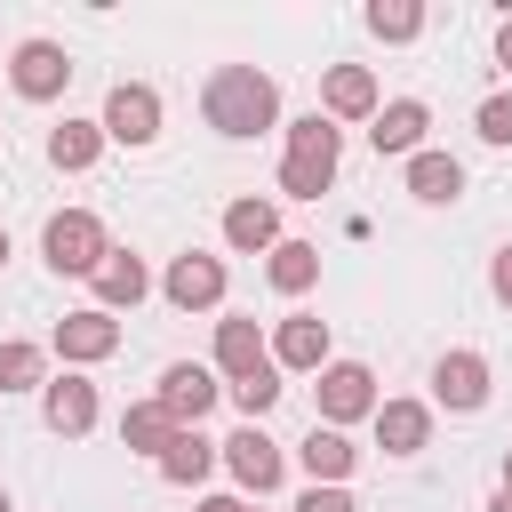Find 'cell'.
<instances>
[{
    "instance_id": "1",
    "label": "cell",
    "mask_w": 512,
    "mask_h": 512,
    "mask_svg": "<svg viewBox=\"0 0 512 512\" xmlns=\"http://www.w3.org/2000/svg\"><path fill=\"white\" fill-rule=\"evenodd\" d=\"M200 112H208L216 136H264V128L280 120V88H272V72H256V64H216Z\"/></svg>"
},
{
    "instance_id": "2",
    "label": "cell",
    "mask_w": 512,
    "mask_h": 512,
    "mask_svg": "<svg viewBox=\"0 0 512 512\" xmlns=\"http://www.w3.org/2000/svg\"><path fill=\"white\" fill-rule=\"evenodd\" d=\"M336 152H344V136H336V120H328V112H304V120H288L280 192H288V200H320V192L336 184Z\"/></svg>"
},
{
    "instance_id": "3",
    "label": "cell",
    "mask_w": 512,
    "mask_h": 512,
    "mask_svg": "<svg viewBox=\"0 0 512 512\" xmlns=\"http://www.w3.org/2000/svg\"><path fill=\"white\" fill-rule=\"evenodd\" d=\"M40 256H48L56 272H88V280H96V264L112 256V240H104V224H96L88 208H64V216H48Z\"/></svg>"
},
{
    "instance_id": "4",
    "label": "cell",
    "mask_w": 512,
    "mask_h": 512,
    "mask_svg": "<svg viewBox=\"0 0 512 512\" xmlns=\"http://www.w3.org/2000/svg\"><path fill=\"white\" fill-rule=\"evenodd\" d=\"M152 400L168 408V424H176V432H200V416L224 400V384H216V368L176 360V368H160V392H152Z\"/></svg>"
},
{
    "instance_id": "5",
    "label": "cell",
    "mask_w": 512,
    "mask_h": 512,
    "mask_svg": "<svg viewBox=\"0 0 512 512\" xmlns=\"http://www.w3.org/2000/svg\"><path fill=\"white\" fill-rule=\"evenodd\" d=\"M312 392H320V424H336V432L360 424V416H376V376L360 360H328Z\"/></svg>"
},
{
    "instance_id": "6",
    "label": "cell",
    "mask_w": 512,
    "mask_h": 512,
    "mask_svg": "<svg viewBox=\"0 0 512 512\" xmlns=\"http://www.w3.org/2000/svg\"><path fill=\"white\" fill-rule=\"evenodd\" d=\"M160 136V96L144 88V80H120L112 96H104V144H128V152H144Z\"/></svg>"
},
{
    "instance_id": "7",
    "label": "cell",
    "mask_w": 512,
    "mask_h": 512,
    "mask_svg": "<svg viewBox=\"0 0 512 512\" xmlns=\"http://www.w3.org/2000/svg\"><path fill=\"white\" fill-rule=\"evenodd\" d=\"M112 352H120V320H112L104 304H88V312H64V320H56V360L96 368V360H112Z\"/></svg>"
},
{
    "instance_id": "8",
    "label": "cell",
    "mask_w": 512,
    "mask_h": 512,
    "mask_svg": "<svg viewBox=\"0 0 512 512\" xmlns=\"http://www.w3.org/2000/svg\"><path fill=\"white\" fill-rule=\"evenodd\" d=\"M8 80H16V96H24V104H56V96H64V80H72V56H64L56 40H24V48H16V64H8Z\"/></svg>"
},
{
    "instance_id": "9",
    "label": "cell",
    "mask_w": 512,
    "mask_h": 512,
    "mask_svg": "<svg viewBox=\"0 0 512 512\" xmlns=\"http://www.w3.org/2000/svg\"><path fill=\"white\" fill-rule=\"evenodd\" d=\"M160 296L176 304V312H208V304H224V256H176L168 272H160Z\"/></svg>"
},
{
    "instance_id": "10",
    "label": "cell",
    "mask_w": 512,
    "mask_h": 512,
    "mask_svg": "<svg viewBox=\"0 0 512 512\" xmlns=\"http://www.w3.org/2000/svg\"><path fill=\"white\" fill-rule=\"evenodd\" d=\"M224 472H232L248 496H272V488H280V472H288V456H280L256 424H240V432L224 440Z\"/></svg>"
},
{
    "instance_id": "11",
    "label": "cell",
    "mask_w": 512,
    "mask_h": 512,
    "mask_svg": "<svg viewBox=\"0 0 512 512\" xmlns=\"http://www.w3.org/2000/svg\"><path fill=\"white\" fill-rule=\"evenodd\" d=\"M424 128H432V112H424L416 96H392V104H376L368 144H376L384 160H416V152H424Z\"/></svg>"
},
{
    "instance_id": "12",
    "label": "cell",
    "mask_w": 512,
    "mask_h": 512,
    "mask_svg": "<svg viewBox=\"0 0 512 512\" xmlns=\"http://www.w3.org/2000/svg\"><path fill=\"white\" fill-rule=\"evenodd\" d=\"M432 400L456 408V416L488 408V360H480V352H440V360H432Z\"/></svg>"
},
{
    "instance_id": "13",
    "label": "cell",
    "mask_w": 512,
    "mask_h": 512,
    "mask_svg": "<svg viewBox=\"0 0 512 512\" xmlns=\"http://www.w3.org/2000/svg\"><path fill=\"white\" fill-rule=\"evenodd\" d=\"M272 368L320 376V368H328V320H312V312H288V320L272 328Z\"/></svg>"
},
{
    "instance_id": "14",
    "label": "cell",
    "mask_w": 512,
    "mask_h": 512,
    "mask_svg": "<svg viewBox=\"0 0 512 512\" xmlns=\"http://www.w3.org/2000/svg\"><path fill=\"white\" fill-rule=\"evenodd\" d=\"M40 416H48V432L80 440V432L96 424V384H88V376H72V368H64V376H48V384H40Z\"/></svg>"
},
{
    "instance_id": "15",
    "label": "cell",
    "mask_w": 512,
    "mask_h": 512,
    "mask_svg": "<svg viewBox=\"0 0 512 512\" xmlns=\"http://www.w3.org/2000/svg\"><path fill=\"white\" fill-rule=\"evenodd\" d=\"M264 368H272L264 328H256V320H216V376L248 384V376H264Z\"/></svg>"
},
{
    "instance_id": "16",
    "label": "cell",
    "mask_w": 512,
    "mask_h": 512,
    "mask_svg": "<svg viewBox=\"0 0 512 512\" xmlns=\"http://www.w3.org/2000/svg\"><path fill=\"white\" fill-rule=\"evenodd\" d=\"M368 424H376V448H384V456H416V448L432 440V408H424V400H376Z\"/></svg>"
},
{
    "instance_id": "17",
    "label": "cell",
    "mask_w": 512,
    "mask_h": 512,
    "mask_svg": "<svg viewBox=\"0 0 512 512\" xmlns=\"http://www.w3.org/2000/svg\"><path fill=\"white\" fill-rule=\"evenodd\" d=\"M296 464L312 472V488H344V480H352V464H360V448H352L336 424H312V432H304V448H296Z\"/></svg>"
},
{
    "instance_id": "18",
    "label": "cell",
    "mask_w": 512,
    "mask_h": 512,
    "mask_svg": "<svg viewBox=\"0 0 512 512\" xmlns=\"http://www.w3.org/2000/svg\"><path fill=\"white\" fill-rule=\"evenodd\" d=\"M144 296H152V272H144V256L112 248V256L96 264V304H104V312H136Z\"/></svg>"
},
{
    "instance_id": "19",
    "label": "cell",
    "mask_w": 512,
    "mask_h": 512,
    "mask_svg": "<svg viewBox=\"0 0 512 512\" xmlns=\"http://www.w3.org/2000/svg\"><path fill=\"white\" fill-rule=\"evenodd\" d=\"M320 104H328V120H376V72L368 64H336L320 80Z\"/></svg>"
},
{
    "instance_id": "20",
    "label": "cell",
    "mask_w": 512,
    "mask_h": 512,
    "mask_svg": "<svg viewBox=\"0 0 512 512\" xmlns=\"http://www.w3.org/2000/svg\"><path fill=\"white\" fill-rule=\"evenodd\" d=\"M224 240H232L240 256H272V248H280V208H272V200H232V208H224Z\"/></svg>"
},
{
    "instance_id": "21",
    "label": "cell",
    "mask_w": 512,
    "mask_h": 512,
    "mask_svg": "<svg viewBox=\"0 0 512 512\" xmlns=\"http://www.w3.org/2000/svg\"><path fill=\"white\" fill-rule=\"evenodd\" d=\"M216 464H224V440L176 432V440H168V456H160V480H168V488H200V480H208Z\"/></svg>"
},
{
    "instance_id": "22",
    "label": "cell",
    "mask_w": 512,
    "mask_h": 512,
    "mask_svg": "<svg viewBox=\"0 0 512 512\" xmlns=\"http://www.w3.org/2000/svg\"><path fill=\"white\" fill-rule=\"evenodd\" d=\"M96 152H104V120H64V128H48V160H56L64 176L96 168Z\"/></svg>"
},
{
    "instance_id": "23",
    "label": "cell",
    "mask_w": 512,
    "mask_h": 512,
    "mask_svg": "<svg viewBox=\"0 0 512 512\" xmlns=\"http://www.w3.org/2000/svg\"><path fill=\"white\" fill-rule=\"evenodd\" d=\"M264 280H272L280 296H304V288L320 280V248H312V240H280V248L264 256Z\"/></svg>"
},
{
    "instance_id": "24",
    "label": "cell",
    "mask_w": 512,
    "mask_h": 512,
    "mask_svg": "<svg viewBox=\"0 0 512 512\" xmlns=\"http://www.w3.org/2000/svg\"><path fill=\"white\" fill-rule=\"evenodd\" d=\"M168 440H176V424H168V408L160 400H136L128 416H120V448H136V456H168Z\"/></svg>"
},
{
    "instance_id": "25",
    "label": "cell",
    "mask_w": 512,
    "mask_h": 512,
    "mask_svg": "<svg viewBox=\"0 0 512 512\" xmlns=\"http://www.w3.org/2000/svg\"><path fill=\"white\" fill-rule=\"evenodd\" d=\"M408 192H416L424 208H440V200L464 192V168H456L448 152H416V160H408Z\"/></svg>"
},
{
    "instance_id": "26",
    "label": "cell",
    "mask_w": 512,
    "mask_h": 512,
    "mask_svg": "<svg viewBox=\"0 0 512 512\" xmlns=\"http://www.w3.org/2000/svg\"><path fill=\"white\" fill-rule=\"evenodd\" d=\"M32 384H48V376H40V344L8 336V344H0V392H32Z\"/></svg>"
},
{
    "instance_id": "27",
    "label": "cell",
    "mask_w": 512,
    "mask_h": 512,
    "mask_svg": "<svg viewBox=\"0 0 512 512\" xmlns=\"http://www.w3.org/2000/svg\"><path fill=\"white\" fill-rule=\"evenodd\" d=\"M368 32H376V40H416V32H424V8H416V0H376V8H368Z\"/></svg>"
},
{
    "instance_id": "28",
    "label": "cell",
    "mask_w": 512,
    "mask_h": 512,
    "mask_svg": "<svg viewBox=\"0 0 512 512\" xmlns=\"http://www.w3.org/2000/svg\"><path fill=\"white\" fill-rule=\"evenodd\" d=\"M224 392H232V400H240V416L256 424V416L280 400V368H264V376H248V384H224Z\"/></svg>"
},
{
    "instance_id": "29",
    "label": "cell",
    "mask_w": 512,
    "mask_h": 512,
    "mask_svg": "<svg viewBox=\"0 0 512 512\" xmlns=\"http://www.w3.org/2000/svg\"><path fill=\"white\" fill-rule=\"evenodd\" d=\"M480 144H512V96H488L480 104Z\"/></svg>"
},
{
    "instance_id": "30",
    "label": "cell",
    "mask_w": 512,
    "mask_h": 512,
    "mask_svg": "<svg viewBox=\"0 0 512 512\" xmlns=\"http://www.w3.org/2000/svg\"><path fill=\"white\" fill-rule=\"evenodd\" d=\"M296 512H360V504H352L344 488H304V496H296Z\"/></svg>"
},
{
    "instance_id": "31",
    "label": "cell",
    "mask_w": 512,
    "mask_h": 512,
    "mask_svg": "<svg viewBox=\"0 0 512 512\" xmlns=\"http://www.w3.org/2000/svg\"><path fill=\"white\" fill-rule=\"evenodd\" d=\"M488 288H496V304H512V248H496V264H488Z\"/></svg>"
},
{
    "instance_id": "32",
    "label": "cell",
    "mask_w": 512,
    "mask_h": 512,
    "mask_svg": "<svg viewBox=\"0 0 512 512\" xmlns=\"http://www.w3.org/2000/svg\"><path fill=\"white\" fill-rule=\"evenodd\" d=\"M192 512H248V504H240V496H200Z\"/></svg>"
},
{
    "instance_id": "33",
    "label": "cell",
    "mask_w": 512,
    "mask_h": 512,
    "mask_svg": "<svg viewBox=\"0 0 512 512\" xmlns=\"http://www.w3.org/2000/svg\"><path fill=\"white\" fill-rule=\"evenodd\" d=\"M496 64L512 72V16H504V32H496Z\"/></svg>"
},
{
    "instance_id": "34",
    "label": "cell",
    "mask_w": 512,
    "mask_h": 512,
    "mask_svg": "<svg viewBox=\"0 0 512 512\" xmlns=\"http://www.w3.org/2000/svg\"><path fill=\"white\" fill-rule=\"evenodd\" d=\"M504 496H512V448H504Z\"/></svg>"
},
{
    "instance_id": "35",
    "label": "cell",
    "mask_w": 512,
    "mask_h": 512,
    "mask_svg": "<svg viewBox=\"0 0 512 512\" xmlns=\"http://www.w3.org/2000/svg\"><path fill=\"white\" fill-rule=\"evenodd\" d=\"M488 512H512V496H504V488H496V504H488Z\"/></svg>"
},
{
    "instance_id": "36",
    "label": "cell",
    "mask_w": 512,
    "mask_h": 512,
    "mask_svg": "<svg viewBox=\"0 0 512 512\" xmlns=\"http://www.w3.org/2000/svg\"><path fill=\"white\" fill-rule=\"evenodd\" d=\"M0 264H8V232H0Z\"/></svg>"
},
{
    "instance_id": "37",
    "label": "cell",
    "mask_w": 512,
    "mask_h": 512,
    "mask_svg": "<svg viewBox=\"0 0 512 512\" xmlns=\"http://www.w3.org/2000/svg\"><path fill=\"white\" fill-rule=\"evenodd\" d=\"M0 512H8V496H0Z\"/></svg>"
}]
</instances>
